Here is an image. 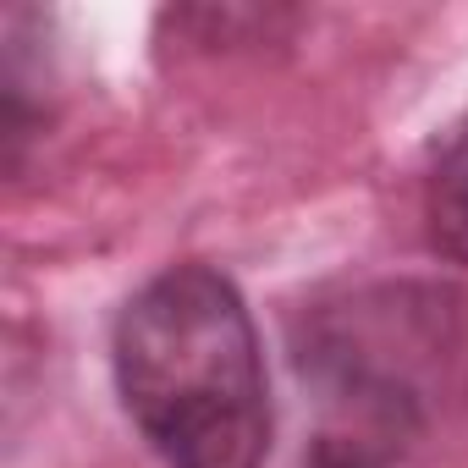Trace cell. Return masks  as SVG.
<instances>
[{
  "instance_id": "1",
  "label": "cell",
  "mask_w": 468,
  "mask_h": 468,
  "mask_svg": "<svg viewBox=\"0 0 468 468\" xmlns=\"http://www.w3.org/2000/svg\"><path fill=\"white\" fill-rule=\"evenodd\" d=\"M116 386L144 441L171 468H260L271 446V391L260 331L209 265H171L138 287L116 320Z\"/></svg>"
},
{
  "instance_id": "2",
  "label": "cell",
  "mask_w": 468,
  "mask_h": 468,
  "mask_svg": "<svg viewBox=\"0 0 468 468\" xmlns=\"http://www.w3.org/2000/svg\"><path fill=\"white\" fill-rule=\"evenodd\" d=\"M424 231L441 260L468 265V111L452 122L424 176Z\"/></svg>"
},
{
  "instance_id": "3",
  "label": "cell",
  "mask_w": 468,
  "mask_h": 468,
  "mask_svg": "<svg viewBox=\"0 0 468 468\" xmlns=\"http://www.w3.org/2000/svg\"><path fill=\"white\" fill-rule=\"evenodd\" d=\"M303 468H386V446L369 435H320Z\"/></svg>"
}]
</instances>
